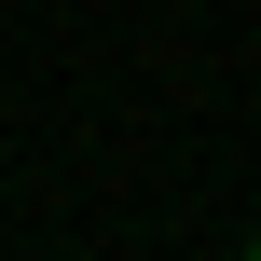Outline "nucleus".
I'll return each instance as SVG.
<instances>
[{
  "label": "nucleus",
  "mask_w": 261,
  "mask_h": 261,
  "mask_svg": "<svg viewBox=\"0 0 261 261\" xmlns=\"http://www.w3.org/2000/svg\"><path fill=\"white\" fill-rule=\"evenodd\" d=\"M248 261H261V248H248Z\"/></svg>",
  "instance_id": "f257e3e1"
}]
</instances>
